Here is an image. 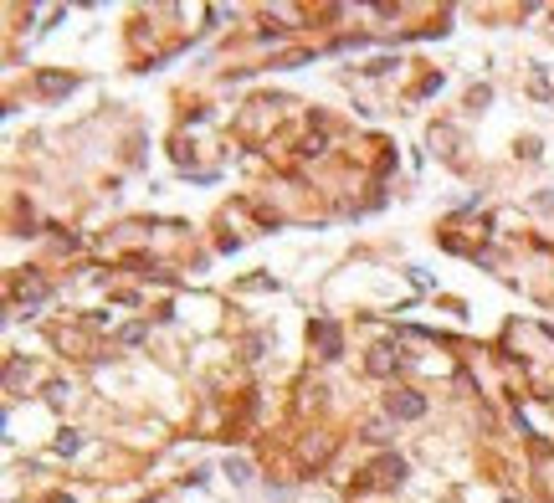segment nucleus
Listing matches in <instances>:
<instances>
[{
  "label": "nucleus",
  "mask_w": 554,
  "mask_h": 503,
  "mask_svg": "<svg viewBox=\"0 0 554 503\" xmlns=\"http://www.w3.org/2000/svg\"><path fill=\"white\" fill-rule=\"evenodd\" d=\"M421 411H426V401H421L416 390H395V396H390V416H406V421H416Z\"/></svg>",
  "instance_id": "f257e3e1"
},
{
  "label": "nucleus",
  "mask_w": 554,
  "mask_h": 503,
  "mask_svg": "<svg viewBox=\"0 0 554 503\" xmlns=\"http://www.w3.org/2000/svg\"><path fill=\"white\" fill-rule=\"evenodd\" d=\"M314 334H318V344H323V355L334 360V355H339V329H334V324H318Z\"/></svg>",
  "instance_id": "f03ea898"
},
{
  "label": "nucleus",
  "mask_w": 554,
  "mask_h": 503,
  "mask_svg": "<svg viewBox=\"0 0 554 503\" xmlns=\"http://www.w3.org/2000/svg\"><path fill=\"white\" fill-rule=\"evenodd\" d=\"M401 457H390V463H380V468H375V477H380V483H401Z\"/></svg>",
  "instance_id": "7ed1b4c3"
},
{
  "label": "nucleus",
  "mask_w": 554,
  "mask_h": 503,
  "mask_svg": "<svg viewBox=\"0 0 554 503\" xmlns=\"http://www.w3.org/2000/svg\"><path fill=\"white\" fill-rule=\"evenodd\" d=\"M72 77H57V72H41V93H67Z\"/></svg>",
  "instance_id": "20e7f679"
},
{
  "label": "nucleus",
  "mask_w": 554,
  "mask_h": 503,
  "mask_svg": "<svg viewBox=\"0 0 554 503\" xmlns=\"http://www.w3.org/2000/svg\"><path fill=\"white\" fill-rule=\"evenodd\" d=\"M370 370H380V375H385V370H390V349H375V360H370Z\"/></svg>",
  "instance_id": "39448f33"
}]
</instances>
